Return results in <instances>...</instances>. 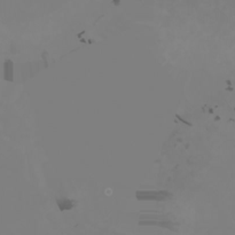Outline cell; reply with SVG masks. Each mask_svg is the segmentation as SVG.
<instances>
[{
  "instance_id": "6da1fadb",
  "label": "cell",
  "mask_w": 235,
  "mask_h": 235,
  "mask_svg": "<svg viewBox=\"0 0 235 235\" xmlns=\"http://www.w3.org/2000/svg\"><path fill=\"white\" fill-rule=\"evenodd\" d=\"M171 195L166 191H153V190H146V191H138L137 197L139 200H149V201H164Z\"/></svg>"
}]
</instances>
